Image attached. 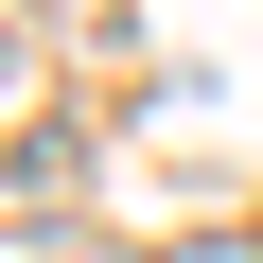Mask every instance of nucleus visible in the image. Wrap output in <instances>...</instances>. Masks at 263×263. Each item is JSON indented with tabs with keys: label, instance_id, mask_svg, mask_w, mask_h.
<instances>
[{
	"label": "nucleus",
	"instance_id": "obj_1",
	"mask_svg": "<svg viewBox=\"0 0 263 263\" xmlns=\"http://www.w3.org/2000/svg\"><path fill=\"white\" fill-rule=\"evenodd\" d=\"M18 88H35V35H18V18H0V105H18Z\"/></svg>",
	"mask_w": 263,
	"mask_h": 263
}]
</instances>
